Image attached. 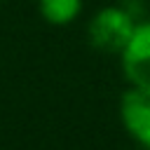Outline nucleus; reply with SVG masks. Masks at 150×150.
<instances>
[{"instance_id":"1","label":"nucleus","mask_w":150,"mask_h":150,"mask_svg":"<svg viewBox=\"0 0 150 150\" xmlns=\"http://www.w3.org/2000/svg\"><path fill=\"white\" fill-rule=\"evenodd\" d=\"M138 19L124 5H108L94 12L87 23V40L96 52L103 54H122L127 42L131 40Z\"/></svg>"},{"instance_id":"2","label":"nucleus","mask_w":150,"mask_h":150,"mask_svg":"<svg viewBox=\"0 0 150 150\" xmlns=\"http://www.w3.org/2000/svg\"><path fill=\"white\" fill-rule=\"evenodd\" d=\"M120 122L124 131L145 150L150 148V89L129 84L120 96Z\"/></svg>"},{"instance_id":"3","label":"nucleus","mask_w":150,"mask_h":150,"mask_svg":"<svg viewBox=\"0 0 150 150\" xmlns=\"http://www.w3.org/2000/svg\"><path fill=\"white\" fill-rule=\"evenodd\" d=\"M120 63L129 84L150 89V19L138 21L131 40L120 54Z\"/></svg>"},{"instance_id":"4","label":"nucleus","mask_w":150,"mask_h":150,"mask_svg":"<svg viewBox=\"0 0 150 150\" xmlns=\"http://www.w3.org/2000/svg\"><path fill=\"white\" fill-rule=\"evenodd\" d=\"M38 12L52 26H68L82 14V0H38Z\"/></svg>"},{"instance_id":"5","label":"nucleus","mask_w":150,"mask_h":150,"mask_svg":"<svg viewBox=\"0 0 150 150\" xmlns=\"http://www.w3.org/2000/svg\"><path fill=\"white\" fill-rule=\"evenodd\" d=\"M148 150H150V148H148Z\"/></svg>"}]
</instances>
